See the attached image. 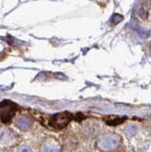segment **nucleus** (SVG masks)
I'll list each match as a JSON object with an SVG mask.
<instances>
[{"label":"nucleus","mask_w":151,"mask_h":152,"mask_svg":"<svg viewBox=\"0 0 151 152\" xmlns=\"http://www.w3.org/2000/svg\"><path fill=\"white\" fill-rule=\"evenodd\" d=\"M0 140H1L2 142H10L11 141V132L8 130L2 131L1 134H0Z\"/></svg>","instance_id":"20e7f679"},{"label":"nucleus","mask_w":151,"mask_h":152,"mask_svg":"<svg viewBox=\"0 0 151 152\" xmlns=\"http://www.w3.org/2000/svg\"><path fill=\"white\" fill-rule=\"evenodd\" d=\"M16 110L15 106L11 102L0 103V120L3 123L8 124L12 120Z\"/></svg>","instance_id":"f257e3e1"},{"label":"nucleus","mask_w":151,"mask_h":152,"mask_svg":"<svg viewBox=\"0 0 151 152\" xmlns=\"http://www.w3.org/2000/svg\"><path fill=\"white\" fill-rule=\"evenodd\" d=\"M31 124H32V122L31 119L25 115L18 117L16 120V126L19 127L20 129H23V130L30 128L31 126Z\"/></svg>","instance_id":"7ed1b4c3"},{"label":"nucleus","mask_w":151,"mask_h":152,"mask_svg":"<svg viewBox=\"0 0 151 152\" xmlns=\"http://www.w3.org/2000/svg\"><path fill=\"white\" fill-rule=\"evenodd\" d=\"M70 120H71V116L69 115V113H59L53 116L51 120V125L58 129H61L67 126Z\"/></svg>","instance_id":"f03ea898"}]
</instances>
